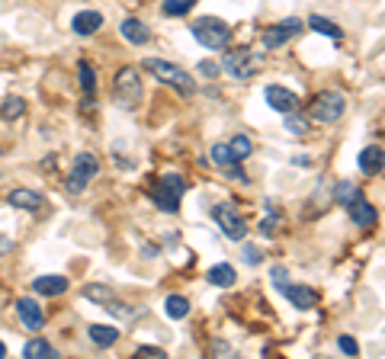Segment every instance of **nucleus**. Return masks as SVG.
<instances>
[{"instance_id":"12","label":"nucleus","mask_w":385,"mask_h":359,"mask_svg":"<svg viewBox=\"0 0 385 359\" xmlns=\"http://www.w3.org/2000/svg\"><path fill=\"white\" fill-rule=\"evenodd\" d=\"M267 103H270V110L276 112H295L299 110V96L289 90V87H280V83H270L267 90H263Z\"/></svg>"},{"instance_id":"21","label":"nucleus","mask_w":385,"mask_h":359,"mask_svg":"<svg viewBox=\"0 0 385 359\" xmlns=\"http://www.w3.org/2000/svg\"><path fill=\"white\" fill-rule=\"evenodd\" d=\"M87 334H90V340H94L96 347H113V343L119 340V331L110 327V324H90Z\"/></svg>"},{"instance_id":"18","label":"nucleus","mask_w":385,"mask_h":359,"mask_svg":"<svg viewBox=\"0 0 385 359\" xmlns=\"http://www.w3.org/2000/svg\"><path fill=\"white\" fill-rule=\"evenodd\" d=\"M32 292L36 295H45V298H52V295H61V292H67V279L65 276H39V279H32Z\"/></svg>"},{"instance_id":"28","label":"nucleus","mask_w":385,"mask_h":359,"mask_svg":"<svg viewBox=\"0 0 385 359\" xmlns=\"http://www.w3.org/2000/svg\"><path fill=\"white\" fill-rule=\"evenodd\" d=\"M357 196H360V189L353 183H347V180L334 186V203H340V205H350L353 199H357Z\"/></svg>"},{"instance_id":"33","label":"nucleus","mask_w":385,"mask_h":359,"mask_svg":"<svg viewBox=\"0 0 385 359\" xmlns=\"http://www.w3.org/2000/svg\"><path fill=\"white\" fill-rule=\"evenodd\" d=\"M244 260L251 267H257V263H263V250L254 247V244H244Z\"/></svg>"},{"instance_id":"1","label":"nucleus","mask_w":385,"mask_h":359,"mask_svg":"<svg viewBox=\"0 0 385 359\" xmlns=\"http://www.w3.org/2000/svg\"><path fill=\"white\" fill-rule=\"evenodd\" d=\"M145 71L154 74V77H158L160 83L174 87V90L183 93V96H193V93H196L193 74H187L180 65H170V61H164V58H145Z\"/></svg>"},{"instance_id":"13","label":"nucleus","mask_w":385,"mask_h":359,"mask_svg":"<svg viewBox=\"0 0 385 359\" xmlns=\"http://www.w3.org/2000/svg\"><path fill=\"white\" fill-rule=\"evenodd\" d=\"M17 311L19 318H23V324H26L29 331H42V324H45V314H42V305L36 302V298H19L17 302Z\"/></svg>"},{"instance_id":"35","label":"nucleus","mask_w":385,"mask_h":359,"mask_svg":"<svg viewBox=\"0 0 385 359\" xmlns=\"http://www.w3.org/2000/svg\"><path fill=\"white\" fill-rule=\"evenodd\" d=\"M276 221H280V215H273V218H263V221H260V234H267V238H270L273 231H276Z\"/></svg>"},{"instance_id":"34","label":"nucleus","mask_w":385,"mask_h":359,"mask_svg":"<svg viewBox=\"0 0 385 359\" xmlns=\"http://www.w3.org/2000/svg\"><path fill=\"white\" fill-rule=\"evenodd\" d=\"M196 71L206 74V77H218V65H216V61H199Z\"/></svg>"},{"instance_id":"22","label":"nucleus","mask_w":385,"mask_h":359,"mask_svg":"<svg viewBox=\"0 0 385 359\" xmlns=\"http://www.w3.org/2000/svg\"><path fill=\"white\" fill-rule=\"evenodd\" d=\"M23 356H26V359H55L58 350H55V347H52L48 340L36 337V340H29L26 347H23Z\"/></svg>"},{"instance_id":"31","label":"nucleus","mask_w":385,"mask_h":359,"mask_svg":"<svg viewBox=\"0 0 385 359\" xmlns=\"http://www.w3.org/2000/svg\"><path fill=\"white\" fill-rule=\"evenodd\" d=\"M286 132H289V135H305V119H299V116L286 112Z\"/></svg>"},{"instance_id":"4","label":"nucleus","mask_w":385,"mask_h":359,"mask_svg":"<svg viewBox=\"0 0 385 359\" xmlns=\"http://www.w3.org/2000/svg\"><path fill=\"white\" fill-rule=\"evenodd\" d=\"M263 65V55L254 52V48H228L225 58H222V68L225 74L238 77V81H244V77H254V71Z\"/></svg>"},{"instance_id":"14","label":"nucleus","mask_w":385,"mask_h":359,"mask_svg":"<svg viewBox=\"0 0 385 359\" xmlns=\"http://www.w3.org/2000/svg\"><path fill=\"white\" fill-rule=\"evenodd\" d=\"M357 164H360V170H363L366 176H379V174H382V167H385L382 147H379V145L363 147V151H360V157H357Z\"/></svg>"},{"instance_id":"38","label":"nucleus","mask_w":385,"mask_h":359,"mask_svg":"<svg viewBox=\"0 0 385 359\" xmlns=\"http://www.w3.org/2000/svg\"><path fill=\"white\" fill-rule=\"evenodd\" d=\"M7 356V347H3V340H0V359Z\"/></svg>"},{"instance_id":"27","label":"nucleus","mask_w":385,"mask_h":359,"mask_svg":"<svg viewBox=\"0 0 385 359\" xmlns=\"http://www.w3.org/2000/svg\"><path fill=\"white\" fill-rule=\"evenodd\" d=\"M23 112H26V100H19V96H7L0 103V116L3 119H19Z\"/></svg>"},{"instance_id":"3","label":"nucleus","mask_w":385,"mask_h":359,"mask_svg":"<svg viewBox=\"0 0 385 359\" xmlns=\"http://www.w3.org/2000/svg\"><path fill=\"white\" fill-rule=\"evenodd\" d=\"M187 193V183H183V176L177 174H164L158 180V186L151 189V203L158 205L160 212H180V199Z\"/></svg>"},{"instance_id":"17","label":"nucleus","mask_w":385,"mask_h":359,"mask_svg":"<svg viewBox=\"0 0 385 359\" xmlns=\"http://www.w3.org/2000/svg\"><path fill=\"white\" fill-rule=\"evenodd\" d=\"M7 203L13 209H26V212H39L42 205H45V196L42 193H32V189H13L7 196Z\"/></svg>"},{"instance_id":"36","label":"nucleus","mask_w":385,"mask_h":359,"mask_svg":"<svg viewBox=\"0 0 385 359\" xmlns=\"http://www.w3.org/2000/svg\"><path fill=\"white\" fill-rule=\"evenodd\" d=\"M10 250H13V240H10L7 234H0V257H7Z\"/></svg>"},{"instance_id":"15","label":"nucleus","mask_w":385,"mask_h":359,"mask_svg":"<svg viewBox=\"0 0 385 359\" xmlns=\"http://www.w3.org/2000/svg\"><path fill=\"white\" fill-rule=\"evenodd\" d=\"M347 212H350V218H353V225H357V228H373V225H376V209H373V203H366V199H363V193H360L357 199L347 205Z\"/></svg>"},{"instance_id":"9","label":"nucleus","mask_w":385,"mask_h":359,"mask_svg":"<svg viewBox=\"0 0 385 359\" xmlns=\"http://www.w3.org/2000/svg\"><path fill=\"white\" fill-rule=\"evenodd\" d=\"M302 19H295V17H289V19H282V23H276V26H270L267 32H263V48L267 52H273V48H282L289 39H295L302 32Z\"/></svg>"},{"instance_id":"8","label":"nucleus","mask_w":385,"mask_h":359,"mask_svg":"<svg viewBox=\"0 0 385 359\" xmlns=\"http://www.w3.org/2000/svg\"><path fill=\"white\" fill-rule=\"evenodd\" d=\"M309 112H311V119L315 122H337L340 116H344V96L340 93H318L315 100H311V106H309Z\"/></svg>"},{"instance_id":"32","label":"nucleus","mask_w":385,"mask_h":359,"mask_svg":"<svg viewBox=\"0 0 385 359\" xmlns=\"http://www.w3.org/2000/svg\"><path fill=\"white\" fill-rule=\"evenodd\" d=\"M337 347H340V353H347V356H360V343L353 340V337H337Z\"/></svg>"},{"instance_id":"11","label":"nucleus","mask_w":385,"mask_h":359,"mask_svg":"<svg viewBox=\"0 0 385 359\" xmlns=\"http://www.w3.org/2000/svg\"><path fill=\"white\" fill-rule=\"evenodd\" d=\"M276 289H280V292L286 295V298H289L299 311H311V308L318 305V292H315V289H309V286H289V283L282 279V283H276Z\"/></svg>"},{"instance_id":"29","label":"nucleus","mask_w":385,"mask_h":359,"mask_svg":"<svg viewBox=\"0 0 385 359\" xmlns=\"http://www.w3.org/2000/svg\"><path fill=\"white\" fill-rule=\"evenodd\" d=\"M164 17H187L193 10V0H164Z\"/></svg>"},{"instance_id":"19","label":"nucleus","mask_w":385,"mask_h":359,"mask_svg":"<svg viewBox=\"0 0 385 359\" xmlns=\"http://www.w3.org/2000/svg\"><path fill=\"white\" fill-rule=\"evenodd\" d=\"M123 36L129 39L132 45H145V42H148L151 39V29L145 26V23H141V19H135V17H129V19H123Z\"/></svg>"},{"instance_id":"20","label":"nucleus","mask_w":385,"mask_h":359,"mask_svg":"<svg viewBox=\"0 0 385 359\" xmlns=\"http://www.w3.org/2000/svg\"><path fill=\"white\" fill-rule=\"evenodd\" d=\"M209 283L212 286H218V289H231L235 286V279H238V273H235V267L231 263H216V267L209 269Z\"/></svg>"},{"instance_id":"24","label":"nucleus","mask_w":385,"mask_h":359,"mask_svg":"<svg viewBox=\"0 0 385 359\" xmlns=\"http://www.w3.org/2000/svg\"><path fill=\"white\" fill-rule=\"evenodd\" d=\"M309 26L315 29V32H321V36H328V39H340V36H344V29H340L337 23H331L328 17H321V13L309 17Z\"/></svg>"},{"instance_id":"26","label":"nucleus","mask_w":385,"mask_h":359,"mask_svg":"<svg viewBox=\"0 0 385 359\" xmlns=\"http://www.w3.org/2000/svg\"><path fill=\"white\" fill-rule=\"evenodd\" d=\"M228 151H231V161H235V164H241V161H247V157H251L254 145H251V139H247V135H235V139L228 141Z\"/></svg>"},{"instance_id":"7","label":"nucleus","mask_w":385,"mask_h":359,"mask_svg":"<svg viewBox=\"0 0 385 359\" xmlns=\"http://www.w3.org/2000/svg\"><path fill=\"white\" fill-rule=\"evenodd\" d=\"M100 174V161H96L90 151H81V154L74 157V167H71V174H67V193H84L87 186H90V180Z\"/></svg>"},{"instance_id":"37","label":"nucleus","mask_w":385,"mask_h":359,"mask_svg":"<svg viewBox=\"0 0 385 359\" xmlns=\"http://www.w3.org/2000/svg\"><path fill=\"white\" fill-rule=\"evenodd\" d=\"M138 356H164V350H158V347H138Z\"/></svg>"},{"instance_id":"2","label":"nucleus","mask_w":385,"mask_h":359,"mask_svg":"<svg viewBox=\"0 0 385 359\" xmlns=\"http://www.w3.org/2000/svg\"><path fill=\"white\" fill-rule=\"evenodd\" d=\"M189 29H193V39L202 48H225L228 39H231V26L218 17H199L189 23Z\"/></svg>"},{"instance_id":"10","label":"nucleus","mask_w":385,"mask_h":359,"mask_svg":"<svg viewBox=\"0 0 385 359\" xmlns=\"http://www.w3.org/2000/svg\"><path fill=\"white\" fill-rule=\"evenodd\" d=\"M84 298H90V302H96V305H103L106 311H113V314H123V318H132V308H125L119 298H116V292L113 289H106V286H100V283H94V286H84Z\"/></svg>"},{"instance_id":"16","label":"nucleus","mask_w":385,"mask_h":359,"mask_svg":"<svg viewBox=\"0 0 385 359\" xmlns=\"http://www.w3.org/2000/svg\"><path fill=\"white\" fill-rule=\"evenodd\" d=\"M100 26H103V13H96V10H81V13L71 19L74 36H94V32H100Z\"/></svg>"},{"instance_id":"25","label":"nucleus","mask_w":385,"mask_h":359,"mask_svg":"<svg viewBox=\"0 0 385 359\" xmlns=\"http://www.w3.org/2000/svg\"><path fill=\"white\" fill-rule=\"evenodd\" d=\"M77 74H81V90H84V96L94 103V96H96V74H94V68L87 65V61H81V65H77Z\"/></svg>"},{"instance_id":"23","label":"nucleus","mask_w":385,"mask_h":359,"mask_svg":"<svg viewBox=\"0 0 385 359\" xmlns=\"http://www.w3.org/2000/svg\"><path fill=\"white\" fill-rule=\"evenodd\" d=\"M164 314L174 318V321H183L189 314V302L183 295H167V298H164Z\"/></svg>"},{"instance_id":"6","label":"nucleus","mask_w":385,"mask_h":359,"mask_svg":"<svg viewBox=\"0 0 385 359\" xmlns=\"http://www.w3.org/2000/svg\"><path fill=\"white\" fill-rule=\"evenodd\" d=\"M212 218L218 221L222 234L231 240H244L247 238V225H244V215L238 209V203H216L212 205Z\"/></svg>"},{"instance_id":"30","label":"nucleus","mask_w":385,"mask_h":359,"mask_svg":"<svg viewBox=\"0 0 385 359\" xmlns=\"http://www.w3.org/2000/svg\"><path fill=\"white\" fill-rule=\"evenodd\" d=\"M212 164H218V167L235 164V161H231V151H228V145H216V147H212Z\"/></svg>"},{"instance_id":"5","label":"nucleus","mask_w":385,"mask_h":359,"mask_svg":"<svg viewBox=\"0 0 385 359\" xmlns=\"http://www.w3.org/2000/svg\"><path fill=\"white\" fill-rule=\"evenodd\" d=\"M113 93H116V100H119V106H125V110H135L141 103V74L138 68H123V71L116 74V81H113Z\"/></svg>"}]
</instances>
